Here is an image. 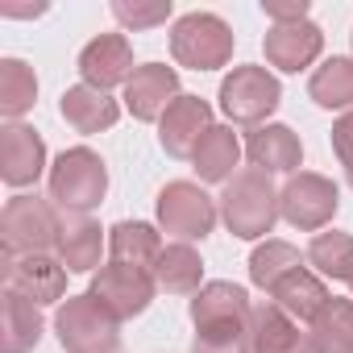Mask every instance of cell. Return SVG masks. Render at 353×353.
<instances>
[{"label":"cell","mask_w":353,"mask_h":353,"mask_svg":"<svg viewBox=\"0 0 353 353\" xmlns=\"http://www.w3.org/2000/svg\"><path fill=\"white\" fill-rule=\"evenodd\" d=\"M307 262L324 274V279H353V233H316L307 245Z\"/></svg>","instance_id":"f546056e"},{"label":"cell","mask_w":353,"mask_h":353,"mask_svg":"<svg viewBox=\"0 0 353 353\" xmlns=\"http://www.w3.org/2000/svg\"><path fill=\"white\" fill-rule=\"evenodd\" d=\"M158 225L179 241H204L216 229V200L192 179H174L158 192Z\"/></svg>","instance_id":"52a82bcc"},{"label":"cell","mask_w":353,"mask_h":353,"mask_svg":"<svg viewBox=\"0 0 353 353\" xmlns=\"http://www.w3.org/2000/svg\"><path fill=\"white\" fill-rule=\"evenodd\" d=\"M262 13H266L274 26L307 21V0H291V5H283V0H262Z\"/></svg>","instance_id":"d6a6232c"},{"label":"cell","mask_w":353,"mask_h":353,"mask_svg":"<svg viewBox=\"0 0 353 353\" xmlns=\"http://www.w3.org/2000/svg\"><path fill=\"white\" fill-rule=\"evenodd\" d=\"M112 17L125 26V30H154L170 17V0H154V5H137V0H117L112 5Z\"/></svg>","instance_id":"4dcf8cb0"},{"label":"cell","mask_w":353,"mask_h":353,"mask_svg":"<svg viewBox=\"0 0 353 353\" xmlns=\"http://www.w3.org/2000/svg\"><path fill=\"white\" fill-rule=\"evenodd\" d=\"M250 353H312V341L307 332H299V324L274 307L270 299L266 303H254V345Z\"/></svg>","instance_id":"44dd1931"},{"label":"cell","mask_w":353,"mask_h":353,"mask_svg":"<svg viewBox=\"0 0 353 353\" xmlns=\"http://www.w3.org/2000/svg\"><path fill=\"white\" fill-rule=\"evenodd\" d=\"M312 353H353V299H328V307L307 328Z\"/></svg>","instance_id":"484cf974"},{"label":"cell","mask_w":353,"mask_h":353,"mask_svg":"<svg viewBox=\"0 0 353 353\" xmlns=\"http://www.w3.org/2000/svg\"><path fill=\"white\" fill-rule=\"evenodd\" d=\"M108 192V166L96 150L88 145H71L54 158L50 166V200L63 212H92Z\"/></svg>","instance_id":"3957f363"},{"label":"cell","mask_w":353,"mask_h":353,"mask_svg":"<svg viewBox=\"0 0 353 353\" xmlns=\"http://www.w3.org/2000/svg\"><path fill=\"white\" fill-rule=\"evenodd\" d=\"M59 262L71 270V274H88L100 266V250H104V229L83 216V212H67L63 216V229H59Z\"/></svg>","instance_id":"d6986e66"},{"label":"cell","mask_w":353,"mask_h":353,"mask_svg":"<svg viewBox=\"0 0 353 353\" xmlns=\"http://www.w3.org/2000/svg\"><path fill=\"white\" fill-rule=\"evenodd\" d=\"M54 332L67 353H117L121 349V320L100 307L92 295H67L54 312Z\"/></svg>","instance_id":"277c9868"},{"label":"cell","mask_w":353,"mask_h":353,"mask_svg":"<svg viewBox=\"0 0 353 353\" xmlns=\"http://www.w3.org/2000/svg\"><path fill=\"white\" fill-rule=\"evenodd\" d=\"M46 170V141L30 125H5L0 129V179L9 188H30Z\"/></svg>","instance_id":"9a60e30c"},{"label":"cell","mask_w":353,"mask_h":353,"mask_svg":"<svg viewBox=\"0 0 353 353\" xmlns=\"http://www.w3.org/2000/svg\"><path fill=\"white\" fill-rule=\"evenodd\" d=\"M192 353H250L254 345V303L237 283H204L192 299Z\"/></svg>","instance_id":"6da1fadb"},{"label":"cell","mask_w":353,"mask_h":353,"mask_svg":"<svg viewBox=\"0 0 353 353\" xmlns=\"http://www.w3.org/2000/svg\"><path fill=\"white\" fill-rule=\"evenodd\" d=\"M179 75L174 67H162V63H145L133 71V79L125 83V108L137 117V121H162V112L179 100Z\"/></svg>","instance_id":"2e32d148"},{"label":"cell","mask_w":353,"mask_h":353,"mask_svg":"<svg viewBox=\"0 0 353 353\" xmlns=\"http://www.w3.org/2000/svg\"><path fill=\"white\" fill-rule=\"evenodd\" d=\"M108 254L121 266H133V270H150L154 274V266L162 258V237L145 221H121V225L108 229Z\"/></svg>","instance_id":"7402d4cb"},{"label":"cell","mask_w":353,"mask_h":353,"mask_svg":"<svg viewBox=\"0 0 353 353\" xmlns=\"http://www.w3.org/2000/svg\"><path fill=\"white\" fill-rule=\"evenodd\" d=\"M328 287L320 283V274H312L307 266H295L291 274H283L274 287H270V303L274 307H283L295 324H307L312 328V320L328 307Z\"/></svg>","instance_id":"ac0fdd59"},{"label":"cell","mask_w":353,"mask_h":353,"mask_svg":"<svg viewBox=\"0 0 353 353\" xmlns=\"http://www.w3.org/2000/svg\"><path fill=\"white\" fill-rule=\"evenodd\" d=\"M349 287H353V279H349Z\"/></svg>","instance_id":"836d02e7"},{"label":"cell","mask_w":353,"mask_h":353,"mask_svg":"<svg viewBox=\"0 0 353 353\" xmlns=\"http://www.w3.org/2000/svg\"><path fill=\"white\" fill-rule=\"evenodd\" d=\"M154 283L166 295H196L204 287V262L188 241H174L162 250L158 266H154Z\"/></svg>","instance_id":"cb8c5ba5"},{"label":"cell","mask_w":353,"mask_h":353,"mask_svg":"<svg viewBox=\"0 0 353 353\" xmlns=\"http://www.w3.org/2000/svg\"><path fill=\"white\" fill-rule=\"evenodd\" d=\"M170 54L179 67L192 71H216L233 59V30L216 13H188L170 30Z\"/></svg>","instance_id":"8992f818"},{"label":"cell","mask_w":353,"mask_h":353,"mask_svg":"<svg viewBox=\"0 0 353 353\" xmlns=\"http://www.w3.org/2000/svg\"><path fill=\"white\" fill-rule=\"evenodd\" d=\"M332 154L345 166V179L353 188V108L345 117H336V125H332Z\"/></svg>","instance_id":"1f68e13d"},{"label":"cell","mask_w":353,"mask_h":353,"mask_svg":"<svg viewBox=\"0 0 353 353\" xmlns=\"http://www.w3.org/2000/svg\"><path fill=\"white\" fill-rule=\"evenodd\" d=\"M34 100H38L34 67L21 63V59H5V63H0V112L17 125V117H26L34 108Z\"/></svg>","instance_id":"4316f807"},{"label":"cell","mask_w":353,"mask_h":353,"mask_svg":"<svg viewBox=\"0 0 353 353\" xmlns=\"http://www.w3.org/2000/svg\"><path fill=\"white\" fill-rule=\"evenodd\" d=\"M192 162H196V174L204 183H229L233 179V166L241 162V141H237V133L229 129V125H212L208 133H204V141L196 145V154H192Z\"/></svg>","instance_id":"603a6c76"},{"label":"cell","mask_w":353,"mask_h":353,"mask_svg":"<svg viewBox=\"0 0 353 353\" xmlns=\"http://www.w3.org/2000/svg\"><path fill=\"white\" fill-rule=\"evenodd\" d=\"M221 216L229 225L233 237L241 241H258L274 229L279 221V192L270 183V174L262 170H237L233 179L225 183V196H221Z\"/></svg>","instance_id":"7a4b0ae2"},{"label":"cell","mask_w":353,"mask_h":353,"mask_svg":"<svg viewBox=\"0 0 353 353\" xmlns=\"http://www.w3.org/2000/svg\"><path fill=\"white\" fill-rule=\"evenodd\" d=\"M133 71H137L133 67V46H129L125 34H100V38H92L79 50V75L96 92H108L117 83H129Z\"/></svg>","instance_id":"4fadbf2b"},{"label":"cell","mask_w":353,"mask_h":353,"mask_svg":"<svg viewBox=\"0 0 353 353\" xmlns=\"http://www.w3.org/2000/svg\"><path fill=\"white\" fill-rule=\"evenodd\" d=\"M63 216L54 212V200L42 196H13L0 212V237H5V258H26V254H46L59 245Z\"/></svg>","instance_id":"5b68a950"},{"label":"cell","mask_w":353,"mask_h":353,"mask_svg":"<svg viewBox=\"0 0 353 353\" xmlns=\"http://www.w3.org/2000/svg\"><path fill=\"white\" fill-rule=\"evenodd\" d=\"M59 112H63V121H67L75 133H104V129L117 125L121 104H117L108 92H96V88H88V83H75V88L63 92Z\"/></svg>","instance_id":"ffe728a7"},{"label":"cell","mask_w":353,"mask_h":353,"mask_svg":"<svg viewBox=\"0 0 353 353\" xmlns=\"http://www.w3.org/2000/svg\"><path fill=\"white\" fill-rule=\"evenodd\" d=\"M283 100L279 79L266 67H233V75H225L221 83V108L233 125H262Z\"/></svg>","instance_id":"9c48e42d"},{"label":"cell","mask_w":353,"mask_h":353,"mask_svg":"<svg viewBox=\"0 0 353 353\" xmlns=\"http://www.w3.org/2000/svg\"><path fill=\"white\" fill-rule=\"evenodd\" d=\"M341 208V192L328 174H316V170H299L287 179V188L279 192V216L303 233H316L324 229Z\"/></svg>","instance_id":"ba28073f"},{"label":"cell","mask_w":353,"mask_h":353,"mask_svg":"<svg viewBox=\"0 0 353 353\" xmlns=\"http://www.w3.org/2000/svg\"><path fill=\"white\" fill-rule=\"evenodd\" d=\"M0 307H5V332H0V349H5V353H30V349L42 341V312H38V303H30V299L17 295V291H5Z\"/></svg>","instance_id":"d4e9b609"},{"label":"cell","mask_w":353,"mask_h":353,"mask_svg":"<svg viewBox=\"0 0 353 353\" xmlns=\"http://www.w3.org/2000/svg\"><path fill=\"white\" fill-rule=\"evenodd\" d=\"M67 266L50 254H26V258H5V291L26 295L30 303H59L67 295Z\"/></svg>","instance_id":"8fae6325"},{"label":"cell","mask_w":353,"mask_h":353,"mask_svg":"<svg viewBox=\"0 0 353 353\" xmlns=\"http://www.w3.org/2000/svg\"><path fill=\"white\" fill-rule=\"evenodd\" d=\"M245 158L262 174H295L303 162V141L291 125H258L245 137Z\"/></svg>","instance_id":"e0dca14e"},{"label":"cell","mask_w":353,"mask_h":353,"mask_svg":"<svg viewBox=\"0 0 353 353\" xmlns=\"http://www.w3.org/2000/svg\"><path fill=\"white\" fill-rule=\"evenodd\" d=\"M303 258H307V254H299L295 245L266 237V241L250 254V283H254V287H262V291H270L283 274H291L295 266H303Z\"/></svg>","instance_id":"f1b7e54d"},{"label":"cell","mask_w":353,"mask_h":353,"mask_svg":"<svg viewBox=\"0 0 353 353\" xmlns=\"http://www.w3.org/2000/svg\"><path fill=\"white\" fill-rule=\"evenodd\" d=\"M266 63L287 71V75H299L303 67H312L324 50V30L316 21H291V26H270L266 30Z\"/></svg>","instance_id":"5bb4252c"},{"label":"cell","mask_w":353,"mask_h":353,"mask_svg":"<svg viewBox=\"0 0 353 353\" xmlns=\"http://www.w3.org/2000/svg\"><path fill=\"white\" fill-rule=\"evenodd\" d=\"M208 129H212V104L200 96H179L158 121V141L170 158H192Z\"/></svg>","instance_id":"7c38bea8"},{"label":"cell","mask_w":353,"mask_h":353,"mask_svg":"<svg viewBox=\"0 0 353 353\" xmlns=\"http://www.w3.org/2000/svg\"><path fill=\"white\" fill-rule=\"evenodd\" d=\"M307 96L320 108H353V59H328L324 67L312 71Z\"/></svg>","instance_id":"83f0119b"},{"label":"cell","mask_w":353,"mask_h":353,"mask_svg":"<svg viewBox=\"0 0 353 353\" xmlns=\"http://www.w3.org/2000/svg\"><path fill=\"white\" fill-rule=\"evenodd\" d=\"M154 291H158V283H154L150 270H133V266H121V262L100 266V270L92 274V287H88V295H92L100 307H108L117 320L141 316V312L150 307Z\"/></svg>","instance_id":"30bf717a"}]
</instances>
